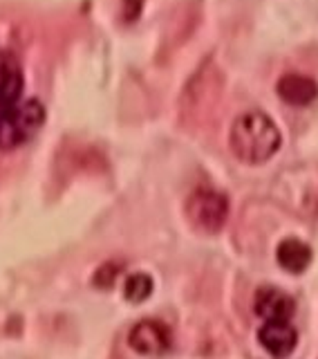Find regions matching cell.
Here are the masks:
<instances>
[{"instance_id": "obj_3", "label": "cell", "mask_w": 318, "mask_h": 359, "mask_svg": "<svg viewBox=\"0 0 318 359\" xmlns=\"http://www.w3.org/2000/svg\"><path fill=\"white\" fill-rule=\"evenodd\" d=\"M186 216L195 229L218 233L229 218V200L215 189H198L186 200Z\"/></svg>"}, {"instance_id": "obj_7", "label": "cell", "mask_w": 318, "mask_h": 359, "mask_svg": "<svg viewBox=\"0 0 318 359\" xmlns=\"http://www.w3.org/2000/svg\"><path fill=\"white\" fill-rule=\"evenodd\" d=\"M22 79L18 61L9 52L0 54V112L14 108L22 97Z\"/></svg>"}, {"instance_id": "obj_9", "label": "cell", "mask_w": 318, "mask_h": 359, "mask_svg": "<svg viewBox=\"0 0 318 359\" xmlns=\"http://www.w3.org/2000/svg\"><path fill=\"white\" fill-rule=\"evenodd\" d=\"M276 258L289 274H303L312 263V247L298 238H285L278 245Z\"/></svg>"}, {"instance_id": "obj_4", "label": "cell", "mask_w": 318, "mask_h": 359, "mask_svg": "<svg viewBox=\"0 0 318 359\" xmlns=\"http://www.w3.org/2000/svg\"><path fill=\"white\" fill-rule=\"evenodd\" d=\"M170 344H173L170 330L162 321H155V319H144L139 323H134L132 330L128 332V346L137 355H144V357L164 355L170 351Z\"/></svg>"}, {"instance_id": "obj_6", "label": "cell", "mask_w": 318, "mask_h": 359, "mask_svg": "<svg viewBox=\"0 0 318 359\" xmlns=\"http://www.w3.org/2000/svg\"><path fill=\"white\" fill-rule=\"evenodd\" d=\"M254 308L258 317H263L265 321H291L293 312H296V301L287 292L274 285H265L256 292Z\"/></svg>"}, {"instance_id": "obj_5", "label": "cell", "mask_w": 318, "mask_h": 359, "mask_svg": "<svg viewBox=\"0 0 318 359\" xmlns=\"http://www.w3.org/2000/svg\"><path fill=\"white\" fill-rule=\"evenodd\" d=\"M258 341L274 359H285L296 348L298 332L291 321H265L258 330Z\"/></svg>"}, {"instance_id": "obj_1", "label": "cell", "mask_w": 318, "mask_h": 359, "mask_svg": "<svg viewBox=\"0 0 318 359\" xmlns=\"http://www.w3.org/2000/svg\"><path fill=\"white\" fill-rule=\"evenodd\" d=\"M282 144V135L263 110H249L235 117L229 130L231 153L244 164H263L271 160Z\"/></svg>"}, {"instance_id": "obj_11", "label": "cell", "mask_w": 318, "mask_h": 359, "mask_svg": "<svg viewBox=\"0 0 318 359\" xmlns=\"http://www.w3.org/2000/svg\"><path fill=\"white\" fill-rule=\"evenodd\" d=\"M117 274H119V267L115 263H108L104 267H99V272L95 276V285H99V287H110L112 283H115Z\"/></svg>"}, {"instance_id": "obj_8", "label": "cell", "mask_w": 318, "mask_h": 359, "mask_svg": "<svg viewBox=\"0 0 318 359\" xmlns=\"http://www.w3.org/2000/svg\"><path fill=\"white\" fill-rule=\"evenodd\" d=\"M276 90H278V97L289 106H310L318 99V83L314 79L293 74V72L280 76Z\"/></svg>"}, {"instance_id": "obj_10", "label": "cell", "mask_w": 318, "mask_h": 359, "mask_svg": "<svg viewBox=\"0 0 318 359\" xmlns=\"http://www.w3.org/2000/svg\"><path fill=\"white\" fill-rule=\"evenodd\" d=\"M153 287H155V283L148 274H141V272L132 274V276H128L126 285H123V297H126L130 303H141L153 294Z\"/></svg>"}, {"instance_id": "obj_2", "label": "cell", "mask_w": 318, "mask_h": 359, "mask_svg": "<svg viewBox=\"0 0 318 359\" xmlns=\"http://www.w3.org/2000/svg\"><path fill=\"white\" fill-rule=\"evenodd\" d=\"M45 123V106L39 99H20L0 112V151H14L29 142Z\"/></svg>"}]
</instances>
